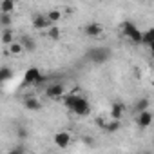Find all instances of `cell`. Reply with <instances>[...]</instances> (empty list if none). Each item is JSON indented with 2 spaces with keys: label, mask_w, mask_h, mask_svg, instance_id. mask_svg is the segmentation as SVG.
I'll return each mask as SVG.
<instances>
[{
  "label": "cell",
  "mask_w": 154,
  "mask_h": 154,
  "mask_svg": "<svg viewBox=\"0 0 154 154\" xmlns=\"http://www.w3.org/2000/svg\"><path fill=\"white\" fill-rule=\"evenodd\" d=\"M63 103H65L67 109H71L74 114H78V116H87L91 112V105H89L87 98L78 96V94H69Z\"/></svg>",
  "instance_id": "6da1fadb"
},
{
  "label": "cell",
  "mask_w": 154,
  "mask_h": 154,
  "mask_svg": "<svg viewBox=\"0 0 154 154\" xmlns=\"http://www.w3.org/2000/svg\"><path fill=\"white\" fill-rule=\"evenodd\" d=\"M120 29H122V33H123L132 44H141V42H143V33H141L134 24H131V22H123V24L120 26Z\"/></svg>",
  "instance_id": "7a4b0ae2"
},
{
  "label": "cell",
  "mask_w": 154,
  "mask_h": 154,
  "mask_svg": "<svg viewBox=\"0 0 154 154\" xmlns=\"http://www.w3.org/2000/svg\"><path fill=\"white\" fill-rule=\"evenodd\" d=\"M33 27L38 29V31H49L53 27V24L49 22L47 15H42V13H36L33 15Z\"/></svg>",
  "instance_id": "3957f363"
},
{
  "label": "cell",
  "mask_w": 154,
  "mask_h": 154,
  "mask_svg": "<svg viewBox=\"0 0 154 154\" xmlns=\"http://www.w3.org/2000/svg\"><path fill=\"white\" fill-rule=\"evenodd\" d=\"M84 33H85L87 36H91V38H98V36H102L103 27H102V24H98V22H89V24H85Z\"/></svg>",
  "instance_id": "277c9868"
},
{
  "label": "cell",
  "mask_w": 154,
  "mask_h": 154,
  "mask_svg": "<svg viewBox=\"0 0 154 154\" xmlns=\"http://www.w3.org/2000/svg\"><path fill=\"white\" fill-rule=\"evenodd\" d=\"M45 96L49 100H60L63 96V85L60 84H51L49 87H45Z\"/></svg>",
  "instance_id": "5b68a950"
},
{
  "label": "cell",
  "mask_w": 154,
  "mask_h": 154,
  "mask_svg": "<svg viewBox=\"0 0 154 154\" xmlns=\"http://www.w3.org/2000/svg\"><path fill=\"white\" fill-rule=\"evenodd\" d=\"M152 122H154V116H152V112H150V111L140 112V114L136 116V123H138V127H140V129H147V127H150V125H152Z\"/></svg>",
  "instance_id": "8992f818"
},
{
  "label": "cell",
  "mask_w": 154,
  "mask_h": 154,
  "mask_svg": "<svg viewBox=\"0 0 154 154\" xmlns=\"http://www.w3.org/2000/svg\"><path fill=\"white\" fill-rule=\"evenodd\" d=\"M54 145H58L60 149H67L71 145V134L67 131H58L54 134Z\"/></svg>",
  "instance_id": "52a82bcc"
},
{
  "label": "cell",
  "mask_w": 154,
  "mask_h": 154,
  "mask_svg": "<svg viewBox=\"0 0 154 154\" xmlns=\"http://www.w3.org/2000/svg\"><path fill=\"white\" fill-rule=\"evenodd\" d=\"M24 80H26L27 84H40V82H42V72H40V69L29 67V69L26 71V74H24Z\"/></svg>",
  "instance_id": "ba28073f"
},
{
  "label": "cell",
  "mask_w": 154,
  "mask_h": 154,
  "mask_svg": "<svg viewBox=\"0 0 154 154\" xmlns=\"http://www.w3.org/2000/svg\"><path fill=\"white\" fill-rule=\"evenodd\" d=\"M87 56L93 60V62H105L109 58V51L107 49H102V47H94L87 53Z\"/></svg>",
  "instance_id": "9c48e42d"
},
{
  "label": "cell",
  "mask_w": 154,
  "mask_h": 154,
  "mask_svg": "<svg viewBox=\"0 0 154 154\" xmlns=\"http://www.w3.org/2000/svg\"><path fill=\"white\" fill-rule=\"evenodd\" d=\"M24 105H26V109H29V111H40V109H42L40 100L35 98V96H27V98L24 100Z\"/></svg>",
  "instance_id": "30bf717a"
},
{
  "label": "cell",
  "mask_w": 154,
  "mask_h": 154,
  "mask_svg": "<svg viewBox=\"0 0 154 154\" xmlns=\"http://www.w3.org/2000/svg\"><path fill=\"white\" fill-rule=\"evenodd\" d=\"M98 125H102L103 127V131H107L109 134H112V132H116L118 129H120V122H116V120H111V122H102V120H98Z\"/></svg>",
  "instance_id": "8fae6325"
},
{
  "label": "cell",
  "mask_w": 154,
  "mask_h": 154,
  "mask_svg": "<svg viewBox=\"0 0 154 154\" xmlns=\"http://www.w3.org/2000/svg\"><path fill=\"white\" fill-rule=\"evenodd\" d=\"M122 116H123V105H122V103H118V102H116V103H112V107H111V118L118 122Z\"/></svg>",
  "instance_id": "7c38bea8"
},
{
  "label": "cell",
  "mask_w": 154,
  "mask_h": 154,
  "mask_svg": "<svg viewBox=\"0 0 154 154\" xmlns=\"http://www.w3.org/2000/svg\"><path fill=\"white\" fill-rule=\"evenodd\" d=\"M13 11H15V2H11V0H4L0 4V15H11Z\"/></svg>",
  "instance_id": "4fadbf2b"
},
{
  "label": "cell",
  "mask_w": 154,
  "mask_h": 154,
  "mask_svg": "<svg viewBox=\"0 0 154 154\" xmlns=\"http://www.w3.org/2000/svg\"><path fill=\"white\" fill-rule=\"evenodd\" d=\"M141 44H145V45H154V27L145 29V33H143V42H141Z\"/></svg>",
  "instance_id": "5bb4252c"
},
{
  "label": "cell",
  "mask_w": 154,
  "mask_h": 154,
  "mask_svg": "<svg viewBox=\"0 0 154 154\" xmlns=\"http://www.w3.org/2000/svg\"><path fill=\"white\" fill-rule=\"evenodd\" d=\"M2 44H4V45L15 44V40H13V31H11V29H4V31H2Z\"/></svg>",
  "instance_id": "9a60e30c"
},
{
  "label": "cell",
  "mask_w": 154,
  "mask_h": 154,
  "mask_svg": "<svg viewBox=\"0 0 154 154\" xmlns=\"http://www.w3.org/2000/svg\"><path fill=\"white\" fill-rule=\"evenodd\" d=\"M149 105H150L149 98H141V100H138V103H136V111H138V114L149 111Z\"/></svg>",
  "instance_id": "2e32d148"
},
{
  "label": "cell",
  "mask_w": 154,
  "mask_h": 154,
  "mask_svg": "<svg viewBox=\"0 0 154 154\" xmlns=\"http://www.w3.org/2000/svg\"><path fill=\"white\" fill-rule=\"evenodd\" d=\"M47 15V18H49V22L51 24H54V22H58L60 18H62V13H60V9H51L49 13H45Z\"/></svg>",
  "instance_id": "e0dca14e"
},
{
  "label": "cell",
  "mask_w": 154,
  "mask_h": 154,
  "mask_svg": "<svg viewBox=\"0 0 154 154\" xmlns=\"http://www.w3.org/2000/svg\"><path fill=\"white\" fill-rule=\"evenodd\" d=\"M20 44H22L24 49H27V51H33V49H35V40L29 38V36H24V38L20 40Z\"/></svg>",
  "instance_id": "ac0fdd59"
},
{
  "label": "cell",
  "mask_w": 154,
  "mask_h": 154,
  "mask_svg": "<svg viewBox=\"0 0 154 154\" xmlns=\"http://www.w3.org/2000/svg\"><path fill=\"white\" fill-rule=\"evenodd\" d=\"M11 78V69L9 67H2V69H0V80H2V82H6V80H9Z\"/></svg>",
  "instance_id": "d6986e66"
},
{
  "label": "cell",
  "mask_w": 154,
  "mask_h": 154,
  "mask_svg": "<svg viewBox=\"0 0 154 154\" xmlns=\"http://www.w3.org/2000/svg\"><path fill=\"white\" fill-rule=\"evenodd\" d=\"M9 51H11V54H20V53L24 51V45H22L20 42H15V44L9 45Z\"/></svg>",
  "instance_id": "ffe728a7"
},
{
  "label": "cell",
  "mask_w": 154,
  "mask_h": 154,
  "mask_svg": "<svg viewBox=\"0 0 154 154\" xmlns=\"http://www.w3.org/2000/svg\"><path fill=\"white\" fill-rule=\"evenodd\" d=\"M9 24H11V15H0V26L4 29H9Z\"/></svg>",
  "instance_id": "44dd1931"
},
{
  "label": "cell",
  "mask_w": 154,
  "mask_h": 154,
  "mask_svg": "<svg viewBox=\"0 0 154 154\" xmlns=\"http://www.w3.org/2000/svg\"><path fill=\"white\" fill-rule=\"evenodd\" d=\"M47 35H49V38H51V40H58V38H60V29L53 26V27L47 31Z\"/></svg>",
  "instance_id": "7402d4cb"
},
{
  "label": "cell",
  "mask_w": 154,
  "mask_h": 154,
  "mask_svg": "<svg viewBox=\"0 0 154 154\" xmlns=\"http://www.w3.org/2000/svg\"><path fill=\"white\" fill-rule=\"evenodd\" d=\"M9 154H26V147H22V145H15V147L9 150Z\"/></svg>",
  "instance_id": "603a6c76"
},
{
  "label": "cell",
  "mask_w": 154,
  "mask_h": 154,
  "mask_svg": "<svg viewBox=\"0 0 154 154\" xmlns=\"http://www.w3.org/2000/svg\"><path fill=\"white\" fill-rule=\"evenodd\" d=\"M150 49H152V54H154V45H150Z\"/></svg>",
  "instance_id": "cb8c5ba5"
},
{
  "label": "cell",
  "mask_w": 154,
  "mask_h": 154,
  "mask_svg": "<svg viewBox=\"0 0 154 154\" xmlns=\"http://www.w3.org/2000/svg\"><path fill=\"white\" fill-rule=\"evenodd\" d=\"M145 154H150V152H145Z\"/></svg>",
  "instance_id": "d4e9b609"
}]
</instances>
